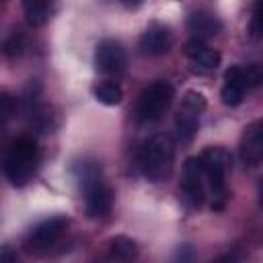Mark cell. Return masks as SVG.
Masks as SVG:
<instances>
[{
  "label": "cell",
  "instance_id": "obj_6",
  "mask_svg": "<svg viewBox=\"0 0 263 263\" xmlns=\"http://www.w3.org/2000/svg\"><path fill=\"white\" fill-rule=\"evenodd\" d=\"M205 97L197 90H187L181 99V107L175 117L173 125V136L177 144H189L199 127V117L205 111Z\"/></svg>",
  "mask_w": 263,
  "mask_h": 263
},
{
  "label": "cell",
  "instance_id": "obj_22",
  "mask_svg": "<svg viewBox=\"0 0 263 263\" xmlns=\"http://www.w3.org/2000/svg\"><path fill=\"white\" fill-rule=\"evenodd\" d=\"M249 35L253 39H259L261 37V16H259V4H255V10H253V16H251V23H249Z\"/></svg>",
  "mask_w": 263,
  "mask_h": 263
},
{
  "label": "cell",
  "instance_id": "obj_24",
  "mask_svg": "<svg viewBox=\"0 0 263 263\" xmlns=\"http://www.w3.org/2000/svg\"><path fill=\"white\" fill-rule=\"evenodd\" d=\"M212 263H240V257L236 253H224L218 259H214Z\"/></svg>",
  "mask_w": 263,
  "mask_h": 263
},
{
  "label": "cell",
  "instance_id": "obj_19",
  "mask_svg": "<svg viewBox=\"0 0 263 263\" xmlns=\"http://www.w3.org/2000/svg\"><path fill=\"white\" fill-rule=\"evenodd\" d=\"M25 45H27L25 35H23V33H12V35L4 41L2 53H4L6 58H16V55H21V53L25 51Z\"/></svg>",
  "mask_w": 263,
  "mask_h": 263
},
{
  "label": "cell",
  "instance_id": "obj_16",
  "mask_svg": "<svg viewBox=\"0 0 263 263\" xmlns=\"http://www.w3.org/2000/svg\"><path fill=\"white\" fill-rule=\"evenodd\" d=\"M23 10H25V18L31 27H43L51 12H53V4L47 2V0H27L23 2Z\"/></svg>",
  "mask_w": 263,
  "mask_h": 263
},
{
  "label": "cell",
  "instance_id": "obj_18",
  "mask_svg": "<svg viewBox=\"0 0 263 263\" xmlns=\"http://www.w3.org/2000/svg\"><path fill=\"white\" fill-rule=\"evenodd\" d=\"M14 109H16V99L6 92H0V138L6 129V123L14 115Z\"/></svg>",
  "mask_w": 263,
  "mask_h": 263
},
{
  "label": "cell",
  "instance_id": "obj_3",
  "mask_svg": "<svg viewBox=\"0 0 263 263\" xmlns=\"http://www.w3.org/2000/svg\"><path fill=\"white\" fill-rule=\"evenodd\" d=\"M199 166L205 179V185L212 193V210H222L228 197L226 191V173L230 168V152L222 146H210L199 156Z\"/></svg>",
  "mask_w": 263,
  "mask_h": 263
},
{
  "label": "cell",
  "instance_id": "obj_21",
  "mask_svg": "<svg viewBox=\"0 0 263 263\" xmlns=\"http://www.w3.org/2000/svg\"><path fill=\"white\" fill-rule=\"evenodd\" d=\"M197 255H195V249L191 245H179L175 255H173V261L171 263H195Z\"/></svg>",
  "mask_w": 263,
  "mask_h": 263
},
{
  "label": "cell",
  "instance_id": "obj_9",
  "mask_svg": "<svg viewBox=\"0 0 263 263\" xmlns=\"http://www.w3.org/2000/svg\"><path fill=\"white\" fill-rule=\"evenodd\" d=\"M181 197L189 208H201L205 201V179H203L197 156H191L185 160L183 181H181Z\"/></svg>",
  "mask_w": 263,
  "mask_h": 263
},
{
  "label": "cell",
  "instance_id": "obj_1",
  "mask_svg": "<svg viewBox=\"0 0 263 263\" xmlns=\"http://www.w3.org/2000/svg\"><path fill=\"white\" fill-rule=\"evenodd\" d=\"M76 179L80 185V193L84 199V210L90 218H101L111 212L113 205V189L109 187L101 164L90 158H82L76 164Z\"/></svg>",
  "mask_w": 263,
  "mask_h": 263
},
{
  "label": "cell",
  "instance_id": "obj_2",
  "mask_svg": "<svg viewBox=\"0 0 263 263\" xmlns=\"http://www.w3.org/2000/svg\"><path fill=\"white\" fill-rule=\"evenodd\" d=\"M175 164L173 144L162 136H150L138 148V166L150 183H160L171 177Z\"/></svg>",
  "mask_w": 263,
  "mask_h": 263
},
{
  "label": "cell",
  "instance_id": "obj_10",
  "mask_svg": "<svg viewBox=\"0 0 263 263\" xmlns=\"http://www.w3.org/2000/svg\"><path fill=\"white\" fill-rule=\"evenodd\" d=\"M173 31L162 23H152L140 37L138 47L144 55H164L173 47Z\"/></svg>",
  "mask_w": 263,
  "mask_h": 263
},
{
  "label": "cell",
  "instance_id": "obj_4",
  "mask_svg": "<svg viewBox=\"0 0 263 263\" xmlns=\"http://www.w3.org/2000/svg\"><path fill=\"white\" fill-rule=\"evenodd\" d=\"M37 160H39L37 142L29 136L16 138L10 144L6 158H4V175L10 181V185H14V187L27 185L31 181V177L35 175Z\"/></svg>",
  "mask_w": 263,
  "mask_h": 263
},
{
  "label": "cell",
  "instance_id": "obj_13",
  "mask_svg": "<svg viewBox=\"0 0 263 263\" xmlns=\"http://www.w3.org/2000/svg\"><path fill=\"white\" fill-rule=\"evenodd\" d=\"M185 53H187V58L191 60V64H193L199 72H212V70H216V68L220 66V62H222V55H220L216 49H212L210 45H205L203 41H199V39L187 41Z\"/></svg>",
  "mask_w": 263,
  "mask_h": 263
},
{
  "label": "cell",
  "instance_id": "obj_14",
  "mask_svg": "<svg viewBox=\"0 0 263 263\" xmlns=\"http://www.w3.org/2000/svg\"><path fill=\"white\" fill-rule=\"evenodd\" d=\"M245 92H247V84H245L240 66L228 68L224 72V84H222V90H220L222 103L226 107H238L245 99Z\"/></svg>",
  "mask_w": 263,
  "mask_h": 263
},
{
  "label": "cell",
  "instance_id": "obj_5",
  "mask_svg": "<svg viewBox=\"0 0 263 263\" xmlns=\"http://www.w3.org/2000/svg\"><path fill=\"white\" fill-rule=\"evenodd\" d=\"M173 99H175V88L168 82H164V80L152 82L138 97L136 121L138 123H154V121H158L171 109Z\"/></svg>",
  "mask_w": 263,
  "mask_h": 263
},
{
  "label": "cell",
  "instance_id": "obj_7",
  "mask_svg": "<svg viewBox=\"0 0 263 263\" xmlns=\"http://www.w3.org/2000/svg\"><path fill=\"white\" fill-rule=\"evenodd\" d=\"M95 66L101 74L119 78L127 68V53L123 45L115 39H103L95 49Z\"/></svg>",
  "mask_w": 263,
  "mask_h": 263
},
{
  "label": "cell",
  "instance_id": "obj_15",
  "mask_svg": "<svg viewBox=\"0 0 263 263\" xmlns=\"http://www.w3.org/2000/svg\"><path fill=\"white\" fill-rule=\"evenodd\" d=\"M140 249H138V242L129 236H113L109 240V257L111 261L115 263H132L136 261Z\"/></svg>",
  "mask_w": 263,
  "mask_h": 263
},
{
  "label": "cell",
  "instance_id": "obj_8",
  "mask_svg": "<svg viewBox=\"0 0 263 263\" xmlns=\"http://www.w3.org/2000/svg\"><path fill=\"white\" fill-rule=\"evenodd\" d=\"M68 224H70V218L68 216H51V218L39 222L29 232V236L25 238V247L29 251H35V253L53 247L60 240V236L66 232Z\"/></svg>",
  "mask_w": 263,
  "mask_h": 263
},
{
  "label": "cell",
  "instance_id": "obj_17",
  "mask_svg": "<svg viewBox=\"0 0 263 263\" xmlns=\"http://www.w3.org/2000/svg\"><path fill=\"white\" fill-rule=\"evenodd\" d=\"M92 95H95V99H97L99 103H103V105H107V107H115V105H119L121 99H123L121 86H119L117 82H113V80H101V82H97V84L92 86Z\"/></svg>",
  "mask_w": 263,
  "mask_h": 263
},
{
  "label": "cell",
  "instance_id": "obj_20",
  "mask_svg": "<svg viewBox=\"0 0 263 263\" xmlns=\"http://www.w3.org/2000/svg\"><path fill=\"white\" fill-rule=\"evenodd\" d=\"M242 70V78H245V84L247 88H255L261 84L263 80V70L259 64H247V66H240Z\"/></svg>",
  "mask_w": 263,
  "mask_h": 263
},
{
  "label": "cell",
  "instance_id": "obj_23",
  "mask_svg": "<svg viewBox=\"0 0 263 263\" xmlns=\"http://www.w3.org/2000/svg\"><path fill=\"white\" fill-rule=\"evenodd\" d=\"M0 263H16V255L10 247H0Z\"/></svg>",
  "mask_w": 263,
  "mask_h": 263
},
{
  "label": "cell",
  "instance_id": "obj_12",
  "mask_svg": "<svg viewBox=\"0 0 263 263\" xmlns=\"http://www.w3.org/2000/svg\"><path fill=\"white\" fill-rule=\"evenodd\" d=\"M187 29L193 35V39L203 41V39L216 37L222 31V21L212 10L197 8V10L189 12V16H187Z\"/></svg>",
  "mask_w": 263,
  "mask_h": 263
},
{
  "label": "cell",
  "instance_id": "obj_11",
  "mask_svg": "<svg viewBox=\"0 0 263 263\" xmlns=\"http://www.w3.org/2000/svg\"><path fill=\"white\" fill-rule=\"evenodd\" d=\"M238 154L245 166H257L263 160V123L261 119L249 123L242 132Z\"/></svg>",
  "mask_w": 263,
  "mask_h": 263
}]
</instances>
